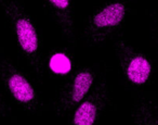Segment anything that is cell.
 Wrapping results in <instances>:
<instances>
[{"mask_svg": "<svg viewBox=\"0 0 158 125\" xmlns=\"http://www.w3.org/2000/svg\"><path fill=\"white\" fill-rule=\"evenodd\" d=\"M131 125H158V102L155 94L142 92L134 98Z\"/></svg>", "mask_w": 158, "mask_h": 125, "instance_id": "obj_8", "label": "cell"}, {"mask_svg": "<svg viewBox=\"0 0 158 125\" xmlns=\"http://www.w3.org/2000/svg\"><path fill=\"white\" fill-rule=\"evenodd\" d=\"M110 100V84L105 78L100 77L90 95L68 115L67 125H101Z\"/></svg>", "mask_w": 158, "mask_h": 125, "instance_id": "obj_6", "label": "cell"}, {"mask_svg": "<svg viewBox=\"0 0 158 125\" xmlns=\"http://www.w3.org/2000/svg\"><path fill=\"white\" fill-rule=\"evenodd\" d=\"M6 20L15 40L16 50L28 68L41 78L46 73V57L38 26L23 0H0Z\"/></svg>", "mask_w": 158, "mask_h": 125, "instance_id": "obj_1", "label": "cell"}, {"mask_svg": "<svg viewBox=\"0 0 158 125\" xmlns=\"http://www.w3.org/2000/svg\"><path fill=\"white\" fill-rule=\"evenodd\" d=\"M151 36H152V40L154 42V47H155L156 57H157V64H158V24H153L151 26Z\"/></svg>", "mask_w": 158, "mask_h": 125, "instance_id": "obj_10", "label": "cell"}, {"mask_svg": "<svg viewBox=\"0 0 158 125\" xmlns=\"http://www.w3.org/2000/svg\"><path fill=\"white\" fill-rule=\"evenodd\" d=\"M115 55L120 76L128 87L140 89L152 83L154 76L152 59L146 53L130 46L123 33H118L117 36Z\"/></svg>", "mask_w": 158, "mask_h": 125, "instance_id": "obj_4", "label": "cell"}, {"mask_svg": "<svg viewBox=\"0 0 158 125\" xmlns=\"http://www.w3.org/2000/svg\"><path fill=\"white\" fill-rule=\"evenodd\" d=\"M72 56L64 50L52 51L48 56V68L50 73H54L55 75L62 76L64 78L70 74L74 69L72 66Z\"/></svg>", "mask_w": 158, "mask_h": 125, "instance_id": "obj_9", "label": "cell"}, {"mask_svg": "<svg viewBox=\"0 0 158 125\" xmlns=\"http://www.w3.org/2000/svg\"><path fill=\"white\" fill-rule=\"evenodd\" d=\"M0 81L12 102L27 114H40L44 105L29 75L9 58H0Z\"/></svg>", "mask_w": 158, "mask_h": 125, "instance_id": "obj_3", "label": "cell"}, {"mask_svg": "<svg viewBox=\"0 0 158 125\" xmlns=\"http://www.w3.org/2000/svg\"><path fill=\"white\" fill-rule=\"evenodd\" d=\"M98 83L97 74L89 66H79L70 72L53 101V111L57 116H68L87 97Z\"/></svg>", "mask_w": 158, "mask_h": 125, "instance_id": "obj_5", "label": "cell"}, {"mask_svg": "<svg viewBox=\"0 0 158 125\" xmlns=\"http://www.w3.org/2000/svg\"><path fill=\"white\" fill-rule=\"evenodd\" d=\"M44 12L50 16L67 39L75 40V0H41Z\"/></svg>", "mask_w": 158, "mask_h": 125, "instance_id": "obj_7", "label": "cell"}, {"mask_svg": "<svg viewBox=\"0 0 158 125\" xmlns=\"http://www.w3.org/2000/svg\"><path fill=\"white\" fill-rule=\"evenodd\" d=\"M129 0H107L97 8L86 20L80 32L85 44L94 47L119 33L127 21Z\"/></svg>", "mask_w": 158, "mask_h": 125, "instance_id": "obj_2", "label": "cell"}]
</instances>
